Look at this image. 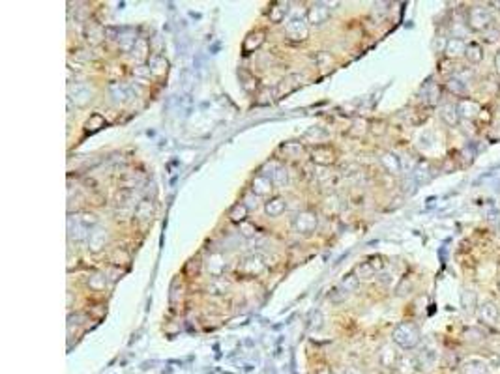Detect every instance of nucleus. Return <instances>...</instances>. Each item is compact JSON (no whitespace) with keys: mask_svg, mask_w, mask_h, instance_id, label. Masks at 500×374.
<instances>
[{"mask_svg":"<svg viewBox=\"0 0 500 374\" xmlns=\"http://www.w3.org/2000/svg\"><path fill=\"white\" fill-rule=\"evenodd\" d=\"M489 365L480 357H470L461 365V374H487Z\"/></svg>","mask_w":500,"mask_h":374,"instance_id":"10","label":"nucleus"},{"mask_svg":"<svg viewBox=\"0 0 500 374\" xmlns=\"http://www.w3.org/2000/svg\"><path fill=\"white\" fill-rule=\"evenodd\" d=\"M478 318L485 325H496L500 322V311L494 301H483L478 307Z\"/></svg>","mask_w":500,"mask_h":374,"instance_id":"3","label":"nucleus"},{"mask_svg":"<svg viewBox=\"0 0 500 374\" xmlns=\"http://www.w3.org/2000/svg\"><path fill=\"white\" fill-rule=\"evenodd\" d=\"M493 23V13L485 6H474L469 10V26L476 32H485Z\"/></svg>","mask_w":500,"mask_h":374,"instance_id":"2","label":"nucleus"},{"mask_svg":"<svg viewBox=\"0 0 500 374\" xmlns=\"http://www.w3.org/2000/svg\"><path fill=\"white\" fill-rule=\"evenodd\" d=\"M317 215L313 214V212H309V210H305V212H300V214L294 217V230L296 232H302V234H309V232H313L317 228Z\"/></svg>","mask_w":500,"mask_h":374,"instance_id":"4","label":"nucleus"},{"mask_svg":"<svg viewBox=\"0 0 500 374\" xmlns=\"http://www.w3.org/2000/svg\"><path fill=\"white\" fill-rule=\"evenodd\" d=\"M440 118L444 120L448 126H457L459 122V111H457V105H451V103H446L440 107Z\"/></svg>","mask_w":500,"mask_h":374,"instance_id":"19","label":"nucleus"},{"mask_svg":"<svg viewBox=\"0 0 500 374\" xmlns=\"http://www.w3.org/2000/svg\"><path fill=\"white\" fill-rule=\"evenodd\" d=\"M285 32H287V36H289L290 39H296V41H302V39H305V37H307V34H309L305 21H303V19H300V17L290 19L289 23H287V26H285Z\"/></svg>","mask_w":500,"mask_h":374,"instance_id":"5","label":"nucleus"},{"mask_svg":"<svg viewBox=\"0 0 500 374\" xmlns=\"http://www.w3.org/2000/svg\"><path fill=\"white\" fill-rule=\"evenodd\" d=\"M289 12V4L287 2H276L272 8H270V21L272 23H281Z\"/></svg>","mask_w":500,"mask_h":374,"instance_id":"25","label":"nucleus"},{"mask_svg":"<svg viewBox=\"0 0 500 374\" xmlns=\"http://www.w3.org/2000/svg\"><path fill=\"white\" fill-rule=\"evenodd\" d=\"M117 200H118V210L122 208V214H126V212H130V210L133 208V196H131L130 189L120 191L117 196Z\"/></svg>","mask_w":500,"mask_h":374,"instance_id":"28","label":"nucleus"},{"mask_svg":"<svg viewBox=\"0 0 500 374\" xmlns=\"http://www.w3.org/2000/svg\"><path fill=\"white\" fill-rule=\"evenodd\" d=\"M311 159L315 161L317 165H322V167L332 165L333 161H335V152L330 146H315L313 152H311Z\"/></svg>","mask_w":500,"mask_h":374,"instance_id":"9","label":"nucleus"},{"mask_svg":"<svg viewBox=\"0 0 500 374\" xmlns=\"http://www.w3.org/2000/svg\"><path fill=\"white\" fill-rule=\"evenodd\" d=\"M498 292H500V281H498Z\"/></svg>","mask_w":500,"mask_h":374,"instance_id":"47","label":"nucleus"},{"mask_svg":"<svg viewBox=\"0 0 500 374\" xmlns=\"http://www.w3.org/2000/svg\"><path fill=\"white\" fill-rule=\"evenodd\" d=\"M111 262L114 264V266H128L130 264V253L126 251V249H114V251L111 253Z\"/></svg>","mask_w":500,"mask_h":374,"instance_id":"31","label":"nucleus"},{"mask_svg":"<svg viewBox=\"0 0 500 374\" xmlns=\"http://www.w3.org/2000/svg\"><path fill=\"white\" fill-rule=\"evenodd\" d=\"M330 300H332L333 303H343V301L347 300V290L343 288V286H335V288L330 292Z\"/></svg>","mask_w":500,"mask_h":374,"instance_id":"39","label":"nucleus"},{"mask_svg":"<svg viewBox=\"0 0 500 374\" xmlns=\"http://www.w3.org/2000/svg\"><path fill=\"white\" fill-rule=\"evenodd\" d=\"M107 241V230L105 228H94L90 232V238H88V249L94 253L101 251L105 247Z\"/></svg>","mask_w":500,"mask_h":374,"instance_id":"13","label":"nucleus"},{"mask_svg":"<svg viewBox=\"0 0 500 374\" xmlns=\"http://www.w3.org/2000/svg\"><path fill=\"white\" fill-rule=\"evenodd\" d=\"M457 111H459V118H465V120H474L476 116H480L482 107L476 103L474 99H461L459 105H457Z\"/></svg>","mask_w":500,"mask_h":374,"instance_id":"7","label":"nucleus"},{"mask_svg":"<svg viewBox=\"0 0 500 374\" xmlns=\"http://www.w3.org/2000/svg\"><path fill=\"white\" fill-rule=\"evenodd\" d=\"M446 88H448V92H451L453 96H465V94H467V82H465L463 79H459V77H451V79H448Z\"/></svg>","mask_w":500,"mask_h":374,"instance_id":"27","label":"nucleus"},{"mask_svg":"<svg viewBox=\"0 0 500 374\" xmlns=\"http://www.w3.org/2000/svg\"><path fill=\"white\" fill-rule=\"evenodd\" d=\"M178 286H180V282L174 281L173 288H171V303H173V305H178L180 301H182V296H184V286L180 290H178Z\"/></svg>","mask_w":500,"mask_h":374,"instance_id":"37","label":"nucleus"},{"mask_svg":"<svg viewBox=\"0 0 500 374\" xmlns=\"http://www.w3.org/2000/svg\"><path fill=\"white\" fill-rule=\"evenodd\" d=\"M380 163L390 174H399L401 172V159L392 152H386L380 155Z\"/></svg>","mask_w":500,"mask_h":374,"instance_id":"15","label":"nucleus"},{"mask_svg":"<svg viewBox=\"0 0 500 374\" xmlns=\"http://www.w3.org/2000/svg\"><path fill=\"white\" fill-rule=\"evenodd\" d=\"M426 96H427V103L429 105H435V103H439V99H440V88L437 85H427L426 86Z\"/></svg>","mask_w":500,"mask_h":374,"instance_id":"33","label":"nucleus"},{"mask_svg":"<svg viewBox=\"0 0 500 374\" xmlns=\"http://www.w3.org/2000/svg\"><path fill=\"white\" fill-rule=\"evenodd\" d=\"M328 17H330V10L324 4H313L309 8L307 19L311 25H322V23H326Z\"/></svg>","mask_w":500,"mask_h":374,"instance_id":"12","label":"nucleus"},{"mask_svg":"<svg viewBox=\"0 0 500 374\" xmlns=\"http://www.w3.org/2000/svg\"><path fill=\"white\" fill-rule=\"evenodd\" d=\"M317 374H333L330 368H321V370H317Z\"/></svg>","mask_w":500,"mask_h":374,"instance_id":"45","label":"nucleus"},{"mask_svg":"<svg viewBox=\"0 0 500 374\" xmlns=\"http://www.w3.org/2000/svg\"><path fill=\"white\" fill-rule=\"evenodd\" d=\"M238 271H240L242 275H246V277H257V275H260V273L264 271V262H262L259 257H249V258H246V260L242 262V266L238 268Z\"/></svg>","mask_w":500,"mask_h":374,"instance_id":"6","label":"nucleus"},{"mask_svg":"<svg viewBox=\"0 0 500 374\" xmlns=\"http://www.w3.org/2000/svg\"><path fill=\"white\" fill-rule=\"evenodd\" d=\"M165 71H167V60L165 58H161V56H154V58L150 60V73L161 77Z\"/></svg>","mask_w":500,"mask_h":374,"instance_id":"32","label":"nucleus"},{"mask_svg":"<svg viewBox=\"0 0 500 374\" xmlns=\"http://www.w3.org/2000/svg\"><path fill=\"white\" fill-rule=\"evenodd\" d=\"M68 234H69V239H75V241H83V239L90 238V232H88L87 228L81 227L73 217H69L68 219Z\"/></svg>","mask_w":500,"mask_h":374,"instance_id":"18","label":"nucleus"},{"mask_svg":"<svg viewBox=\"0 0 500 374\" xmlns=\"http://www.w3.org/2000/svg\"><path fill=\"white\" fill-rule=\"evenodd\" d=\"M88 284L92 286L94 290H101V288H105V277H101V275H94V277H90V281H88Z\"/></svg>","mask_w":500,"mask_h":374,"instance_id":"41","label":"nucleus"},{"mask_svg":"<svg viewBox=\"0 0 500 374\" xmlns=\"http://www.w3.org/2000/svg\"><path fill=\"white\" fill-rule=\"evenodd\" d=\"M345 374H358V372H354V370H345Z\"/></svg>","mask_w":500,"mask_h":374,"instance_id":"46","label":"nucleus"},{"mask_svg":"<svg viewBox=\"0 0 500 374\" xmlns=\"http://www.w3.org/2000/svg\"><path fill=\"white\" fill-rule=\"evenodd\" d=\"M378 363H380V367L384 368H395L397 367V363H399V356H397V352L392 344H384L380 352H378Z\"/></svg>","mask_w":500,"mask_h":374,"instance_id":"8","label":"nucleus"},{"mask_svg":"<svg viewBox=\"0 0 500 374\" xmlns=\"http://www.w3.org/2000/svg\"><path fill=\"white\" fill-rule=\"evenodd\" d=\"M103 36H105V32H103V28H101V26L92 25V28H88V41L94 43V45L101 41V39H103Z\"/></svg>","mask_w":500,"mask_h":374,"instance_id":"34","label":"nucleus"},{"mask_svg":"<svg viewBox=\"0 0 500 374\" xmlns=\"http://www.w3.org/2000/svg\"><path fill=\"white\" fill-rule=\"evenodd\" d=\"M262 41H264V32L262 30L251 32L246 37V41H244V51L246 53H253L255 49H259L260 45H262Z\"/></svg>","mask_w":500,"mask_h":374,"instance_id":"22","label":"nucleus"},{"mask_svg":"<svg viewBox=\"0 0 500 374\" xmlns=\"http://www.w3.org/2000/svg\"><path fill=\"white\" fill-rule=\"evenodd\" d=\"M375 273H377V271H375V268L369 264V260H367V262H362L360 266H356V270H354V275L358 277V279H364V281L373 279Z\"/></svg>","mask_w":500,"mask_h":374,"instance_id":"29","label":"nucleus"},{"mask_svg":"<svg viewBox=\"0 0 500 374\" xmlns=\"http://www.w3.org/2000/svg\"><path fill=\"white\" fill-rule=\"evenodd\" d=\"M285 208H287V204H285V200L281 196H274V198H270V200L266 202V214L270 215V217H278V215H281L285 212Z\"/></svg>","mask_w":500,"mask_h":374,"instance_id":"24","label":"nucleus"},{"mask_svg":"<svg viewBox=\"0 0 500 374\" xmlns=\"http://www.w3.org/2000/svg\"><path fill=\"white\" fill-rule=\"evenodd\" d=\"M73 219L79 223L83 228H87L88 232H92L94 228H96V225H98V217L94 214H90V212H81V214L73 215Z\"/></svg>","mask_w":500,"mask_h":374,"instance_id":"23","label":"nucleus"},{"mask_svg":"<svg viewBox=\"0 0 500 374\" xmlns=\"http://www.w3.org/2000/svg\"><path fill=\"white\" fill-rule=\"evenodd\" d=\"M208 270H210L212 275H221V271L225 270V260H223L221 255H212L210 262H208Z\"/></svg>","mask_w":500,"mask_h":374,"instance_id":"30","label":"nucleus"},{"mask_svg":"<svg viewBox=\"0 0 500 374\" xmlns=\"http://www.w3.org/2000/svg\"><path fill=\"white\" fill-rule=\"evenodd\" d=\"M358 282H360V279L354 273H351V275H347L345 279H343V288L347 290V292H352V290H356L358 288Z\"/></svg>","mask_w":500,"mask_h":374,"instance_id":"38","label":"nucleus"},{"mask_svg":"<svg viewBox=\"0 0 500 374\" xmlns=\"http://www.w3.org/2000/svg\"><path fill=\"white\" fill-rule=\"evenodd\" d=\"M228 219L233 223H244L247 219V206L244 202L235 204L228 212Z\"/></svg>","mask_w":500,"mask_h":374,"instance_id":"26","label":"nucleus"},{"mask_svg":"<svg viewBox=\"0 0 500 374\" xmlns=\"http://www.w3.org/2000/svg\"><path fill=\"white\" fill-rule=\"evenodd\" d=\"M465 56H467V60H469L470 64H480V62L483 60V47L478 41H469L467 43V53H465Z\"/></svg>","mask_w":500,"mask_h":374,"instance_id":"20","label":"nucleus"},{"mask_svg":"<svg viewBox=\"0 0 500 374\" xmlns=\"http://www.w3.org/2000/svg\"><path fill=\"white\" fill-rule=\"evenodd\" d=\"M369 264L375 268V271H380L384 268V262H382V258L380 257H371L369 258Z\"/></svg>","mask_w":500,"mask_h":374,"instance_id":"43","label":"nucleus"},{"mask_svg":"<svg viewBox=\"0 0 500 374\" xmlns=\"http://www.w3.org/2000/svg\"><path fill=\"white\" fill-rule=\"evenodd\" d=\"M154 215V204L150 200H141L135 208V219L139 223H148Z\"/></svg>","mask_w":500,"mask_h":374,"instance_id":"16","label":"nucleus"},{"mask_svg":"<svg viewBox=\"0 0 500 374\" xmlns=\"http://www.w3.org/2000/svg\"><path fill=\"white\" fill-rule=\"evenodd\" d=\"M446 56L448 58H459V56H465L467 53V41H463L461 37H450L448 43H446Z\"/></svg>","mask_w":500,"mask_h":374,"instance_id":"11","label":"nucleus"},{"mask_svg":"<svg viewBox=\"0 0 500 374\" xmlns=\"http://www.w3.org/2000/svg\"><path fill=\"white\" fill-rule=\"evenodd\" d=\"M414 176H416V180L418 182H427V180L431 178V171H429V165L427 163H421L418 169H416V172H414Z\"/></svg>","mask_w":500,"mask_h":374,"instance_id":"36","label":"nucleus"},{"mask_svg":"<svg viewBox=\"0 0 500 374\" xmlns=\"http://www.w3.org/2000/svg\"><path fill=\"white\" fill-rule=\"evenodd\" d=\"M103 123H105V120L99 116V114H92L90 120L87 122V129L88 131H96V129L103 128Z\"/></svg>","mask_w":500,"mask_h":374,"instance_id":"40","label":"nucleus"},{"mask_svg":"<svg viewBox=\"0 0 500 374\" xmlns=\"http://www.w3.org/2000/svg\"><path fill=\"white\" fill-rule=\"evenodd\" d=\"M272 187H274V182L268 176H264V174H259V176H255L253 178V193L255 195H259V196H266V195H270V191H272Z\"/></svg>","mask_w":500,"mask_h":374,"instance_id":"14","label":"nucleus"},{"mask_svg":"<svg viewBox=\"0 0 500 374\" xmlns=\"http://www.w3.org/2000/svg\"><path fill=\"white\" fill-rule=\"evenodd\" d=\"M392 339L394 343L403 350H412L420 344V329L418 325L412 324V322H401V324L395 325L394 333H392Z\"/></svg>","mask_w":500,"mask_h":374,"instance_id":"1","label":"nucleus"},{"mask_svg":"<svg viewBox=\"0 0 500 374\" xmlns=\"http://www.w3.org/2000/svg\"><path fill=\"white\" fill-rule=\"evenodd\" d=\"M73 99H75V103L77 105H85L88 99H90V92H88V90H81V92L75 94Z\"/></svg>","mask_w":500,"mask_h":374,"instance_id":"42","label":"nucleus"},{"mask_svg":"<svg viewBox=\"0 0 500 374\" xmlns=\"http://www.w3.org/2000/svg\"><path fill=\"white\" fill-rule=\"evenodd\" d=\"M242 230H244V236H247V238H249V236H253V230H255V227H253V225H247V223H242Z\"/></svg>","mask_w":500,"mask_h":374,"instance_id":"44","label":"nucleus"},{"mask_svg":"<svg viewBox=\"0 0 500 374\" xmlns=\"http://www.w3.org/2000/svg\"><path fill=\"white\" fill-rule=\"evenodd\" d=\"M397 367H399V372L401 374H414L416 370H420V361H418V357L416 356H403L399 357V363H397Z\"/></svg>","mask_w":500,"mask_h":374,"instance_id":"17","label":"nucleus"},{"mask_svg":"<svg viewBox=\"0 0 500 374\" xmlns=\"http://www.w3.org/2000/svg\"><path fill=\"white\" fill-rule=\"evenodd\" d=\"M437 357H439V352L431 346H426V348L421 350V354L418 356V361H420V367L421 368H431L437 361Z\"/></svg>","mask_w":500,"mask_h":374,"instance_id":"21","label":"nucleus"},{"mask_svg":"<svg viewBox=\"0 0 500 374\" xmlns=\"http://www.w3.org/2000/svg\"><path fill=\"white\" fill-rule=\"evenodd\" d=\"M287 171H285L283 167H276L272 172V182L276 185H285L287 184Z\"/></svg>","mask_w":500,"mask_h":374,"instance_id":"35","label":"nucleus"}]
</instances>
